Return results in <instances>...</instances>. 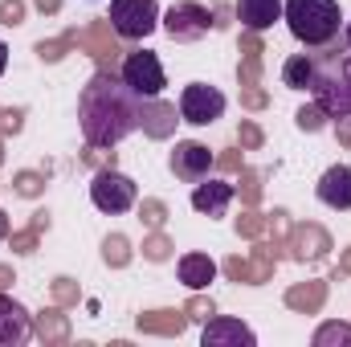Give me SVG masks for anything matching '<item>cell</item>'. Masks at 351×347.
<instances>
[{"instance_id": "obj_17", "label": "cell", "mask_w": 351, "mask_h": 347, "mask_svg": "<svg viewBox=\"0 0 351 347\" xmlns=\"http://www.w3.org/2000/svg\"><path fill=\"white\" fill-rule=\"evenodd\" d=\"M327 344H348L351 347V327L348 323H327L315 331V347H327Z\"/></svg>"}, {"instance_id": "obj_18", "label": "cell", "mask_w": 351, "mask_h": 347, "mask_svg": "<svg viewBox=\"0 0 351 347\" xmlns=\"http://www.w3.org/2000/svg\"><path fill=\"white\" fill-rule=\"evenodd\" d=\"M323 119H327V115H323L319 106H302V110H298V127H306V131H319Z\"/></svg>"}, {"instance_id": "obj_10", "label": "cell", "mask_w": 351, "mask_h": 347, "mask_svg": "<svg viewBox=\"0 0 351 347\" xmlns=\"http://www.w3.org/2000/svg\"><path fill=\"white\" fill-rule=\"evenodd\" d=\"M315 196L327 208H335V213H351V164H331L327 172L319 176Z\"/></svg>"}, {"instance_id": "obj_14", "label": "cell", "mask_w": 351, "mask_h": 347, "mask_svg": "<svg viewBox=\"0 0 351 347\" xmlns=\"http://www.w3.org/2000/svg\"><path fill=\"white\" fill-rule=\"evenodd\" d=\"M233 12L250 33H265L274 29V21H282V0H237Z\"/></svg>"}, {"instance_id": "obj_2", "label": "cell", "mask_w": 351, "mask_h": 347, "mask_svg": "<svg viewBox=\"0 0 351 347\" xmlns=\"http://www.w3.org/2000/svg\"><path fill=\"white\" fill-rule=\"evenodd\" d=\"M282 21L302 49H327L348 25L339 0H282Z\"/></svg>"}, {"instance_id": "obj_16", "label": "cell", "mask_w": 351, "mask_h": 347, "mask_svg": "<svg viewBox=\"0 0 351 347\" xmlns=\"http://www.w3.org/2000/svg\"><path fill=\"white\" fill-rule=\"evenodd\" d=\"M311 78H315V53H290L282 62V82L290 90H311Z\"/></svg>"}, {"instance_id": "obj_7", "label": "cell", "mask_w": 351, "mask_h": 347, "mask_svg": "<svg viewBox=\"0 0 351 347\" xmlns=\"http://www.w3.org/2000/svg\"><path fill=\"white\" fill-rule=\"evenodd\" d=\"M225 94L217 86H208V82H188V86L180 90V119L184 123H192V127H208V123H217L221 115H225Z\"/></svg>"}, {"instance_id": "obj_5", "label": "cell", "mask_w": 351, "mask_h": 347, "mask_svg": "<svg viewBox=\"0 0 351 347\" xmlns=\"http://www.w3.org/2000/svg\"><path fill=\"white\" fill-rule=\"evenodd\" d=\"M90 200H94V208H98V213L119 217V213H131V208H135L139 188H135V180H131V176L106 168V172L94 176V184H90Z\"/></svg>"}, {"instance_id": "obj_4", "label": "cell", "mask_w": 351, "mask_h": 347, "mask_svg": "<svg viewBox=\"0 0 351 347\" xmlns=\"http://www.w3.org/2000/svg\"><path fill=\"white\" fill-rule=\"evenodd\" d=\"M160 0H110V25L127 41H143L160 29Z\"/></svg>"}, {"instance_id": "obj_21", "label": "cell", "mask_w": 351, "mask_h": 347, "mask_svg": "<svg viewBox=\"0 0 351 347\" xmlns=\"http://www.w3.org/2000/svg\"><path fill=\"white\" fill-rule=\"evenodd\" d=\"M343 41H348V45H351V21H348V25H343Z\"/></svg>"}, {"instance_id": "obj_12", "label": "cell", "mask_w": 351, "mask_h": 347, "mask_svg": "<svg viewBox=\"0 0 351 347\" xmlns=\"http://www.w3.org/2000/svg\"><path fill=\"white\" fill-rule=\"evenodd\" d=\"M233 184L229 180H200L196 188H192V208L200 213V217H225L229 213V204H233Z\"/></svg>"}, {"instance_id": "obj_1", "label": "cell", "mask_w": 351, "mask_h": 347, "mask_svg": "<svg viewBox=\"0 0 351 347\" xmlns=\"http://www.w3.org/2000/svg\"><path fill=\"white\" fill-rule=\"evenodd\" d=\"M143 102L114 74H94L78 94V127L90 147H119L143 123Z\"/></svg>"}, {"instance_id": "obj_3", "label": "cell", "mask_w": 351, "mask_h": 347, "mask_svg": "<svg viewBox=\"0 0 351 347\" xmlns=\"http://www.w3.org/2000/svg\"><path fill=\"white\" fill-rule=\"evenodd\" d=\"M311 98L323 115L331 119H351V45L315 53V78H311Z\"/></svg>"}, {"instance_id": "obj_6", "label": "cell", "mask_w": 351, "mask_h": 347, "mask_svg": "<svg viewBox=\"0 0 351 347\" xmlns=\"http://www.w3.org/2000/svg\"><path fill=\"white\" fill-rule=\"evenodd\" d=\"M119 78L127 82V86L135 90L139 98H160L164 86H168V74H164V62L152 53V49H139V53H127L123 58V70H119Z\"/></svg>"}, {"instance_id": "obj_20", "label": "cell", "mask_w": 351, "mask_h": 347, "mask_svg": "<svg viewBox=\"0 0 351 347\" xmlns=\"http://www.w3.org/2000/svg\"><path fill=\"white\" fill-rule=\"evenodd\" d=\"M4 237H8V217L0 213V241H4Z\"/></svg>"}, {"instance_id": "obj_11", "label": "cell", "mask_w": 351, "mask_h": 347, "mask_svg": "<svg viewBox=\"0 0 351 347\" xmlns=\"http://www.w3.org/2000/svg\"><path fill=\"white\" fill-rule=\"evenodd\" d=\"M29 335H33L29 311L16 298L0 294V347H21V344H29Z\"/></svg>"}, {"instance_id": "obj_13", "label": "cell", "mask_w": 351, "mask_h": 347, "mask_svg": "<svg viewBox=\"0 0 351 347\" xmlns=\"http://www.w3.org/2000/svg\"><path fill=\"white\" fill-rule=\"evenodd\" d=\"M200 344L204 347H254L258 335L241 319H208L204 331H200Z\"/></svg>"}, {"instance_id": "obj_8", "label": "cell", "mask_w": 351, "mask_h": 347, "mask_svg": "<svg viewBox=\"0 0 351 347\" xmlns=\"http://www.w3.org/2000/svg\"><path fill=\"white\" fill-rule=\"evenodd\" d=\"M160 25L168 29V37L172 41H200V37H208V29H213V12L204 8V4H196V0H180L172 4L164 16H160Z\"/></svg>"}, {"instance_id": "obj_15", "label": "cell", "mask_w": 351, "mask_h": 347, "mask_svg": "<svg viewBox=\"0 0 351 347\" xmlns=\"http://www.w3.org/2000/svg\"><path fill=\"white\" fill-rule=\"evenodd\" d=\"M176 270H180V282L192 286V290H204V286L217 278V261L208 258V254H184Z\"/></svg>"}, {"instance_id": "obj_9", "label": "cell", "mask_w": 351, "mask_h": 347, "mask_svg": "<svg viewBox=\"0 0 351 347\" xmlns=\"http://www.w3.org/2000/svg\"><path fill=\"white\" fill-rule=\"evenodd\" d=\"M168 168H172L180 180H188V184H200V180L208 176V168H213V152H208L204 143H196V139H184V143L172 147Z\"/></svg>"}, {"instance_id": "obj_19", "label": "cell", "mask_w": 351, "mask_h": 347, "mask_svg": "<svg viewBox=\"0 0 351 347\" xmlns=\"http://www.w3.org/2000/svg\"><path fill=\"white\" fill-rule=\"evenodd\" d=\"M4 70H8V45L0 41V74H4Z\"/></svg>"}]
</instances>
